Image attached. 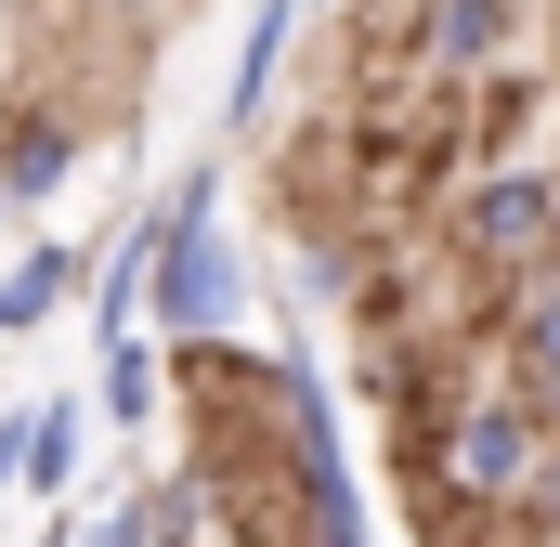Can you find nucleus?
Here are the masks:
<instances>
[{"instance_id":"2","label":"nucleus","mask_w":560,"mask_h":547,"mask_svg":"<svg viewBox=\"0 0 560 547\" xmlns=\"http://www.w3.org/2000/svg\"><path fill=\"white\" fill-rule=\"evenodd\" d=\"M469 235H482V248H522V235H548V183H495V196L469 209Z\"/></svg>"},{"instance_id":"4","label":"nucleus","mask_w":560,"mask_h":547,"mask_svg":"<svg viewBox=\"0 0 560 547\" xmlns=\"http://www.w3.org/2000/svg\"><path fill=\"white\" fill-rule=\"evenodd\" d=\"M66 300V248H39L26 274H0V326H26V313H52Z\"/></svg>"},{"instance_id":"1","label":"nucleus","mask_w":560,"mask_h":547,"mask_svg":"<svg viewBox=\"0 0 560 547\" xmlns=\"http://www.w3.org/2000/svg\"><path fill=\"white\" fill-rule=\"evenodd\" d=\"M170 248H183V261H170V300H156V313H170V326H222V313H235V261H222V248L196 235V196H183Z\"/></svg>"},{"instance_id":"5","label":"nucleus","mask_w":560,"mask_h":547,"mask_svg":"<svg viewBox=\"0 0 560 547\" xmlns=\"http://www.w3.org/2000/svg\"><path fill=\"white\" fill-rule=\"evenodd\" d=\"M66 469H79V417H39L26 430V482H66Z\"/></svg>"},{"instance_id":"6","label":"nucleus","mask_w":560,"mask_h":547,"mask_svg":"<svg viewBox=\"0 0 560 547\" xmlns=\"http://www.w3.org/2000/svg\"><path fill=\"white\" fill-rule=\"evenodd\" d=\"M522 365H535V392H560V300L535 313V339H522Z\"/></svg>"},{"instance_id":"3","label":"nucleus","mask_w":560,"mask_h":547,"mask_svg":"<svg viewBox=\"0 0 560 547\" xmlns=\"http://www.w3.org/2000/svg\"><path fill=\"white\" fill-rule=\"evenodd\" d=\"M456 469H469V482H509V469H522V417H469Z\"/></svg>"}]
</instances>
